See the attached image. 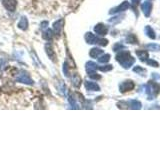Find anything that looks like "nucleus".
Returning a JSON list of instances; mask_svg holds the SVG:
<instances>
[{"instance_id":"obj_1","label":"nucleus","mask_w":160,"mask_h":150,"mask_svg":"<svg viewBox=\"0 0 160 150\" xmlns=\"http://www.w3.org/2000/svg\"><path fill=\"white\" fill-rule=\"evenodd\" d=\"M116 60L126 69L131 67L135 62V59L130 55L128 51H120L116 55Z\"/></svg>"},{"instance_id":"obj_2","label":"nucleus","mask_w":160,"mask_h":150,"mask_svg":"<svg viewBox=\"0 0 160 150\" xmlns=\"http://www.w3.org/2000/svg\"><path fill=\"white\" fill-rule=\"evenodd\" d=\"M145 88H146V93L148 94V99H153L160 92V85L154 81H149Z\"/></svg>"},{"instance_id":"obj_3","label":"nucleus","mask_w":160,"mask_h":150,"mask_svg":"<svg viewBox=\"0 0 160 150\" xmlns=\"http://www.w3.org/2000/svg\"><path fill=\"white\" fill-rule=\"evenodd\" d=\"M85 40L88 44H99L101 46H106L108 44V40L107 39H103V38H98L96 35H94L91 32H87L85 34Z\"/></svg>"},{"instance_id":"obj_4","label":"nucleus","mask_w":160,"mask_h":150,"mask_svg":"<svg viewBox=\"0 0 160 150\" xmlns=\"http://www.w3.org/2000/svg\"><path fill=\"white\" fill-rule=\"evenodd\" d=\"M97 69H98V65L96 63H94L92 61H88L86 63V71H87L90 78H92V79L101 78V76H100V75H97V73H96Z\"/></svg>"},{"instance_id":"obj_5","label":"nucleus","mask_w":160,"mask_h":150,"mask_svg":"<svg viewBox=\"0 0 160 150\" xmlns=\"http://www.w3.org/2000/svg\"><path fill=\"white\" fill-rule=\"evenodd\" d=\"M16 80L18 82H21V83H24V84H30V85L33 84V80L30 78V76H29L26 71L20 72L18 74V76L16 77Z\"/></svg>"},{"instance_id":"obj_6","label":"nucleus","mask_w":160,"mask_h":150,"mask_svg":"<svg viewBox=\"0 0 160 150\" xmlns=\"http://www.w3.org/2000/svg\"><path fill=\"white\" fill-rule=\"evenodd\" d=\"M1 2H2V5L4 6V8L10 12H12L16 9V6H17L16 0H1Z\"/></svg>"},{"instance_id":"obj_7","label":"nucleus","mask_w":160,"mask_h":150,"mask_svg":"<svg viewBox=\"0 0 160 150\" xmlns=\"http://www.w3.org/2000/svg\"><path fill=\"white\" fill-rule=\"evenodd\" d=\"M134 83L131 80H127V81H124L122 82L121 84L119 85V89H120V92H127V91H130V90H132L134 88Z\"/></svg>"},{"instance_id":"obj_8","label":"nucleus","mask_w":160,"mask_h":150,"mask_svg":"<svg viewBox=\"0 0 160 150\" xmlns=\"http://www.w3.org/2000/svg\"><path fill=\"white\" fill-rule=\"evenodd\" d=\"M129 7H130L129 2L128 1H123L121 4L119 5V6L113 8L109 13L110 14H114V13H118V12H121V11H125V10H127Z\"/></svg>"},{"instance_id":"obj_9","label":"nucleus","mask_w":160,"mask_h":150,"mask_svg":"<svg viewBox=\"0 0 160 150\" xmlns=\"http://www.w3.org/2000/svg\"><path fill=\"white\" fill-rule=\"evenodd\" d=\"M94 31L96 34L98 35H101V36H104V35H106L107 32H108V28L105 26L104 24H101V23H99L97 24L96 26L94 27Z\"/></svg>"},{"instance_id":"obj_10","label":"nucleus","mask_w":160,"mask_h":150,"mask_svg":"<svg viewBox=\"0 0 160 150\" xmlns=\"http://www.w3.org/2000/svg\"><path fill=\"white\" fill-rule=\"evenodd\" d=\"M141 8H142V11L144 13V15L146 17L150 16V13H151V10H152V4L151 2L149 1H144L141 5Z\"/></svg>"},{"instance_id":"obj_11","label":"nucleus","mask_w":160,"mask_h":150,"mask_svg":"<svg viewBox=\"0 0 160 150\" xmlns=\"http://www.w3.org/2000/svg\"><path fill=\"white\" fill-rule=\"evenodd\" d=\"M84 85H85V88H86L87 90H89V91H99V90H100L99 85L97 83H95V82L85 81Z\"/></svg>"},{"instance_id":"obj_12","label":"nucleus","mask_w":160,"mask_h":150,"mask_svg":"<svg viewBox=\"0 0 160 150\" xmlns=\"http://www.w3.org/2000/svg\"><path fill=\"white\" fill-rule=\"evenodd\" d=\"M45 51H46V53H47V55L49 56L50 59L56 61V55H55V53L53 51V47L50 43H47L46 45H45Z\"/></svg>"},{"instance_id":"obj_13","label":"nucleus","mask_w":160,"mask_h":150,"mask_svg":"<svg viewBox=\"0 0 160 150\" xmlns=\"http://www.w3.org/2000/svg\"><path fill=\"white\" fill-rule=\"evenodd\" d=\"M62 24H63V20L61 19H59L53 23V31L56 35H60V32H61V29H62Z\"/></svg>"},{"instance_id":"obj_14","label":"nucleus","mask_w":160,"mask_h":150,"mask_svg":"<svg viewBox=\"0 0 160 150\" xmlns=\"http://www.w3.org/2000/svg\"><path fill=\"white\" fill-rule=\"evenodd\" d=\"M136 55L141 61H146L149 57L148 52L145 51V50H136Z\"/></svg>"},{"instance_id":"obj_15","label":"nucleus","mask_w":160,"mask_h":150,"mask_svg":"<svg viewBox=\"0 0 160 150\" xmlns=\"http://www.w3.org/2000/svg\"><path fill=\"white\" fill-rule=\"evenodd\" d=\"M102 54H103V50L99 48H92L89 52V55L92 58H98L100 55H102Z\"/></svg>"},{"instance_id":"obj_16","label":"nucleus","mask_w":160,"mask_h":150,"mask_svg":"<svg viewBox=\"0 0 160 150\" xmlns=\"http://www.w3.org/2000/svg\"><path fill=\"white\" fill-rule=\"evenodd\" d=\"M128 106H130L131 109H141L142 104H141V102H139L138 100L133 99V100H130L128 102Z\"/></svg>"},{"instance_id":"obj_17","label":"nucleus","mask_w":160,"mask_h":150,"mask_svg":"<svg viewBox=\"0 0 160 150\" xmlns=\"http://www.w3.org/2000/svg\"><path fill=\"white\" fill-rule=\"evenodd\" d=\"M18 27L21 29V30H26L28 28V20L26 17H21L20 21L18 23Z\"/></svg>"},{"instance_id":"obj_18","label":"nucleus","mask_w":160,"mask_h":150,"mask_svg":"<svg viewBox=\"0 0 160 150\" xmlns=\"http://www.w3.org/2000/svg\"><path fill=\"white\" fill-rule=\"evenodd\" d=\"M145 33H146V35H147V36L150 39H155V38H156V35H155L154 30L151 27H150V26H146V27H145Z\"/></svg>"},{"instance_id":"obj_19","label":"nucleus","mask_w":160,"mask_h":150,"mask_svg":"<svg viewBox=\"0 0 160 150\" xmlns=\"http://www.w3.org/2000/svg\"><path fill=\"white\" fill-rule=\"evenodd\" d=\"M52 37H53V31L51 29H47L46 31H44L43 32V38L45 39V40H51L52 39Z\"/></svg>"},{"instance_id":"obj_20","label":"nucleus","mask_w":160,"mask_h":150,"mask_svg":"<svg viewBox=\"0 0 160 150\" xmlns=\"http://www.w3.org/2000/svg\"><path fill=\"white\" fill-rule=\"evenodd\" d=\"M109 60H110V54H102L98 58V61L100 63H107Z\"/></svg>"},{"instance_id":"obj_21","label":"nucleus","mask_w":160,"mask_h":150,"mask_svg":"<svg viewBox=\"0 0 160 150\" xmlns=\"http://www.w3.org/2000/svg\"><path fill=\"white\" fill-rule=\"evenodd\" d=\"M133 71L136 72L137 74H140V75H145V73H146V70L142 68L141 66H135L133 68Z\"/></svg>"},{"instance_id":"obj_22","label":"nucleus","mask_w":160,"mask_h":150,"mask_svg":"<svg viewBox=\"0 0 160 150\" xmlns=\"http://www.w3.org/2000/svg\"><path fill=\"white\" fill-rule=\"evenodd\" d=\"M127 41L131 44H134V43H137V38L135 36L134 34H130L127 36Z\"/></svg>"},{"instance_id":"obj_23","label":"nucleus","mask_w":160,"mask_h":150,"mask_svg":"<svg viewBox=\"0 0 160 150\" xmlns=\"http://www.w3.org/2000/svg\"><path fill=\"white\" fill-rule=\"evenodd\" d=\"M147 48L150 49V50H152V51H159L160 45H158V44H148Z\"/></svg>"},{"instance_id":"obj_24","label":"nucleus","mask_w":160,"mask_h":150,"mask_svg":"<svg viewBox=\"0 0 160 150\" xmlns=\"http://www.w3.org/2000/svg\"><path fill=\"white\" fill-rule=\"evenodd\" d=\"M146 62H147L148 65H150V66H153V67H158L159 66L158 62H156L155 60H152V59H147Z\"/></svg>"},{"instance_id":"obj_25","label":"nucleus","mask_w":160,"mask_h":150,"mask_svg":"<svg viewBox=\"0 0 160 150\" xmlns=\"http://www.w3.org/2000/svg\"><path fill=\"white\" fill-rule=\"evenodd\" d=\"M73 84H74V86L79 87V85H80V77L78 76V75H74V77H73Z\"/></svg>"},{"instance_id":"obj_26","label":"nucleus","mask_w":160,"mask_h":150,"mask_svg":"<svg viewBox=\"0 0 160 150\" xmlns=\"http://www.w3.org/2000/svg\"><path fill=\"white\" fill-rule=\"evenodd\" d=\"M113 67L112 65H105V66H100L98 67L99 70H101V71H109V70H111Z\"/></svg>"},{"instance_id":"obj_27","label":"nucleus","mask_w":160,"mask_h":150,"mask_svg":"<svg viewBox=\"0 0 160 150\" xmlns=\"http://www.w3.org/2000/svg\"><path fill=\"white\" fill-rule=\"evenodd\" d=\"M122 48H124L121 44H116L114 46V51H118V49H122Z\"/></svg>"},{"instance_id":"obj_28","label":"nucleus","mask_w":160,"mask_h":150,"mask_svg":"<svg viewBox=\"0 0 160 150\" xmlns=\"http://www.w3.org/2000/svg\"><path fill=\"white\" fill-rule=\"evenodd\" d=\"M132 1V5H133V7H135L136 5L138 4V2L140 1V0H131Z\"/></svg>"}]
</instances>
